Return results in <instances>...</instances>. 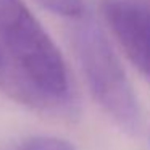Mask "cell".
<instances>
[{"instance_id": "1", "label": "cell", "mask_w": 150, "mask_h": 150, "mask_svg": "<svg viewBox=\"0 0 150 150\" xmlns=\"http://www.w3.org/2000/svg\"><path fill=\"white\" fill-rule=\"evenodd\" d=\"M0 45L5 55L0 86L8 95L37 110H74L65 58L24 0H0Z\"/></svg>"}, {"instance_id": "2", "label": "cell", "mask_w": 150, "mask_h": 150, "mask_svg": "<svg viewBox=\"0 0 150 150\" xmlns=\"http://www.w3.org/2000/svg\"><path fill=\"white\" fill-rule=\"evenodd\" d=\"M71 45L89 92L100 110L127 134H139L142 111L137 94L102 26L82 15L71 24Z\"/></svg>"}, {"instance_id": "3", "label": "cell", "mask_w": 150, "mask_h": 150, "mask_svg": "<svg viewBox=\"0 0 150 150\" xmlns=\"http://www.w3.org/2000/svg\"><path fill=\"white\" fill-rule=\"evenodd\" d=\"M100 13L127 60L150 81V0H102Z\"/></svg>"}, {"instance_id": "4", "label": "cell", "mask_w": 150, "mask_h": 150, "mask_svg": "<svg viewBox=\"0 0 150 150\" xmlns=\"http://www.w3.org/2000/svg\"><path fill=\"white\" fill-rule=\"evenodd\" d=\"M10 150H76V147L73 142L63 137L37 134V136H29L20 140Z\"/></svg>"}, {"instance_id": "5", "label": "cell", "mask_w": 150, "mask_h": 150, "mask_svg": "<svg viewBox=\"0 0 150 150\" xmlns=\"http://www.w3.org/2000/svg\"><path fill=\"white\" fill-rule=\"evenodd\" d=\"M36 2L50 13L69 20H78L86 13L84 0H36Z\"/></svg>"}, {"instance_id": "6", "label": "cell", "mask_w": 150, "mask_h": 150, "mask_svg": "<svg viewBox=\"0 0 150 150\" xmlns=\"http://www.w3.org/2000/svg\"><path fill=\"white\" fill-rule=\"evenodd\" d=\"M4 68H5V55H4V49L0 45V74H2Z\"/></svg>"}]
</instances>
